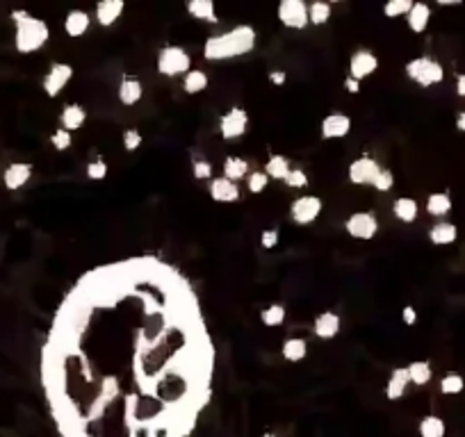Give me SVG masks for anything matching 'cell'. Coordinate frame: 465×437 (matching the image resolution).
<instances>
[{"label": "cell", "instance_id": "1", "mask_svg": "<svg viewBox=\"0 0 465 437\" xmlns=\"http://www.w3.org/2000/svg\"><path fill=\"white\" fill-rule=\"evenodd\" d=\"M215 362L192 283L135 255L73 283L44 342L42 383L62 437H190Z\"/></svg>", "mask_w": 465, "mask_h": 437}, {"label": "cell", "instance_id": "2", "mask_svg": "<svg viewBox=\"0 0 465 437\" xmlns=\"http://www.w3.org/2000/svg\"><path fill=\"white\" fill-rule=\"evenodd\" d=\"M258 32L251 26H235L231 30L222 32V35L210 37L203 44V57L208 62H224L235 60V57L249 55L256 48Z\"/></svg>", "mask_w": 465, "mask_h": 437}, {"label": "cell", "instance_id": "3", "mask_svg": "<svg viewBox=\"0 0 465 437\" xmlns=\"http://www.w3.org/2000/svg\"><path fill=\"white\" fill-rule=\"evenodd\" d=\"M12 21L16 26L14 32V48L21 55H30L42 51L46 46L48 37H51V30H48L46 21L37 19V16L28 14L26 10H14Z\"/></svg>", "mask_w": 465, "mask_h": 437}, {"label": "cell", "instance_id": "4", "mask_svg": "<svg viewBox=\"0 0 465 437\" xmlns=\"http://www.w3.org/2000/svg\"><path fill=\"white\" fill-rule=\"evenodd\" d=\"M192 71V57L183 46H162L158 53V73L165 78L185 76Z\"/></svg>", "mask_w": 465, "mask_h": 437}, {"label": "cell", "instance_id": "5", "mask_svg": "<svg viewBox=\"0 0 465 437\" xmlns=\"http://www.w3.org/2000/svg\"><path fill=\"white\" fill-rule=\"evenodd\" d=\"M406 76L413 82H418L420 87H434L445 80L443 64L431 60V57H415L406 64Z\"/></svg>", "mask_w": 465, "mask_h": 437}, {"label": "cell", "instance_id": "6", "mask_svg": "<svg viewBox=\"0 0 465 437\" xmlns=\"http://www.w3.org/2000/svg\"><path fill=\"white\" fill-rule=\"evenodd\" d=\"M322 210H324V201L320 199V196L306 194V196H299V199L292 201L290 219L295 221L297 226H310V224H315L317 221Z\"/></svg>", "mask_w": 465, "mask_h": 437}, {"label": "cell", "instance_id": "7", "mask_svg": "<svg viewBox=\"0 0 465 437\" xmlns=\"http://www.w3.org/2000/svg\"><path fill=\"white\" fill-rule=\"evenodd\" d=\"M345 230L349 233V237L361 239V242H370V239L379 233V219L374 217V212H354L349 214L345 221Z\"/></svg>", "mask_w": 465, "mask_h": 437}, {"label": "cell", "instance_id": "8", "mask_svg": "<svg viewBox=\"0 0 465 437\" xmlns=\"http://www.w3.org/2000/svg\"><path fill=\"white\" fill-rule=\"evenodd\" d=\"M73 67L71 64H64V62H55V64H51V69H48V73L44 76V94L48 96V98H57L62 92H64V87L69 85V82L73 80Z\"/></svg>", "mask_w": 465, "mask_h": 437}, {"label": "cell", "instance_id": "9", "mask_svg": "<svg viewBox=\"0 0 465 437\" xmlns=\"http://www.w3.org/2000/svg\"><path fill=\"white\" fill-rule=\"evenodd\" d=\"M249 128V114L242 107H233L228 110L222 119H219V135L226 142H233V139H240Z\"/></svg>", "mask_w": 465, "mask_h": 437}, {"label": "cell", "instance_id": "10", "mask_svg": "<svg viewBox=\"0 0 465 437\" xmlns=\"http://www.w3.org/2000/svg\"><path fill=\"white\" fill-rule=\"evenodd\" d=\"M383 167H379V162L370 158V155H361V158H356L352 164H349V183L352 185H358V187H365V185H372L374 180H377L379 171Z\"/></svg>", "mask_w": 465, "mask_h": 437}, {"label": "cell", "instance_id": "11", "mask_svg": "<svg viewBox=\"0 0 465 437\" xmlns=\"http://www.w3.org/2000/svg\"><path fill=\"white\" fill-rule=\"evenodd\" d=\"M279 21L290 30H304L308 26V5L304 0H281Z\"/></svg>", "mask_w": 465, "mask_h": 437}, {"label": "cell", "instance_id": "12", "mask_svg": "<svg viewBox=\"0 0 465 437\" xmlns=\"http://www.w3.org/2000/svg\"><path fill=\"white\" fill-rule=\"evenodd\" d=\"M377 69H379V57L372 51H365V48L356 51L352 55V60H349V78H354L358 82L370 78Z\"/></svg>", "mask_w": 465, "mask_h": 437}, {"label": "cell", "instance_id": "13", "mask_svg": "<svg viewBox=\"0 0 465 437\" xmlns=\"http://www.w3.org/2000/svg\"><path fill=\"white\" fill-rule=\"evenodd\" d=\"M208 192H210V199L217 201V203H238L240 196H242L240 185L224 178V176L212 178L210 185H208Z\"/></svg>", "mask_w": 465, "mask_h": 437}, {"label": "cell", "instance_id": "14", "mask_svg": "<svg viewBox=\"0 0 465 437\" xmlns=\"http://www.w3.org/2000/svg\"><path fill=\"white\" fill-rule=\"evenodd\" d=\"M322 139H342L352 133V119L347 114H329V117L322 119L320 126Z\"/></svg>", "mask_w": 465, "mask_h": 437}, {"label": "cell", "instance_id": "15", "mask_svg": "<svg viewBox=\"0 0 465 437\" xmlns=\"http://www.w3.org/2000/svg\"><path fill=\"white\" fill-rule=\"evenodd\" d=\"M340 326H342V319L338 312L326 310L322 315L315 317L313 333H315V337H320V340H333V337L340 333Z\"/></svg>", "mask_w": 465, "mask_h": 437}, {"label": "cell", "instance_id": "16", "mask_svg": "<svg viewBox=\"0 0 465 437\" xmlns=\"http://www.w3.org/2000/svg\"><path fill=\"white\" fill-rule=\"evenodd\" d=\"M32 176V167L26 162H14L10 167L5 169L3 173V183H5V189H10V192H16V189L26 187L28 180Z\"/></svg>", "mask_w": 465, "mask_h": 437}, {"label": "cell", "instance_id": "17", "mask_svg": "<svg viewBox=\"0 0 465 437\" xmlns=\"http://www.w3.org/2000/svg\"><path fill=\"white\" fill-rule=\"evenodd\" d=\"M124 10H126L124 0H101L96 5V21H99L101 28H110L121 19Z\"/></svg>", "mask_w": 465, "mask_h": 437}, {"label": "cell", "instance_id": "18", "mask_svg": "<svg viewBox=\"0 0 465 437\" xmlns=\"http://www.w3.org/2000/svg\"><path fill=\"white\" fill-rule=\"evenodd\" d=\"M411 385V378H409V371L406 367H397L390 371V378L386 383V397L388 401H399L406 394V387Z\"/></svg>", "mask_w": 465, "mask_h": 437}, {"label": "cell", "instance_id": "19", "mask_svg": "<svg viewBox=\"0 0 465 437\" xmlns=\"http://www.w3.org/2000/svg\"><path fill=\"white\" fill-rule=\"evenodd\" d=\"M89 26H92V16H89L85 10H71L67 16H64V32L73 39L83 37L89 30Z\"/></svg>", "mask_w": 465, "mask_h": 437}, {"label": "cell", "instance_id": "20", "mask_svg": "<svg viewBox=\"0 0 465 437\" xmlns=\"http://www.w3.org/2000/svg\"><path fill=\"white\" fill-rule=\"evenodd\" d=\"M87 121V110L83 105L78 103H67L62 107V114H60V123L64 130H69V133H76V130L83 128V123Z\"/></svg>", "mask_w": 465, "mask_h": 437}, {"label": "cell", "instance_id": "21", "mask_svg": "<svg viewBox=\"0 0 465 437\" xmlns=\"http://www.w3.org/2000/svg\"><path fill=\"white\" fill-rule=\"evenodd\" d=\"M117 96H119V103H124V105H137L142 101V96H144V87H142V82L137 80V78H130V76H126V78H121V82H119V89H117Z\"/></svg>", "mask_w": 465, "mask_h": 437}, {"label": "cell", "instance_id": "22", "mask_svg": "<svg viewBox=\"0 0 465 437\" xmlns=\"http://www.w3.org/2000/svg\"><path fill=\"white\" fill-rule=\"evenodd\" d=\"M429 21H431V7L427 3H413L411 12L406 14L409 30L415 32V35H422L429 28Z\"/></svg>", "mask_w": 465, "mask_h": 437}, {"label": "cell", "instance_id": "23", "mask_svg": "<svg viewBox=\"0 0 465 437\" xmlns=\"http://www.w3.org/2000/svg\"><path fill=\"white\" fill-rule=\"evenodd\" d=\"M456 237H459V228L450 224V221H438L429 230V242L434 246H450L456 242Z\"/></svg>", "mask_w": 465, "mask_h": 437}, {"label": "cell", "instance_id": "24", "mask_svg": "<svg viewBox=\"0 0 465 437\" xmlns=\"http://www.w3.org/2000/svg\"><path fill=\"white\" fill-rule=\"evenodd\" d=\"M393 214L402 221V224H413L420 214V205L411 196H399V199L393 203Z\"/></svg>", "mask_w": 465, "mask_h": 437}, {"label": "cell", "instance_id": "25", "mask_svg": "<svg viewBox=\"0 0 465 437\" xmlns=\"http://www.w3.org/2000/svg\"><path fill=\"white\" fill-rule=\"evenodd\" d=\"M429 217H447L452 212V196L447 192H434L427 196V205H424Z\"/></svg>", "mask_w": 465, "mask_h": 437}, {"label": "cell", "instance_id": "26", "mask_svg": "<svg viewBox=\"0 0 465 437\" xmlns=\"http://www.w3.org/2000/svg\"><path fill=\"white\" fill-rule=\"evenodd\" d=\"M281 353H283L285 360L295 365V362L306 360V356H308V342L304 340V337H288V340L283 342Z\"/></svg>", "mask_w": 465, "mask_h": 437}, {"label": "cell", "instance_id": "27", "mask_svg": "<svg viewBox=\"0 0 465 437\" xmlns=\"http://www.w3.org/2000/svg\"><path fill=\"white\" fill-rule=\"evenodd\" d=\"M247 176H249V162L240 158V155H228L224 160V178L238 183V180H247Z\"/></svg>", "mask_w": 465, "mask_h": 437}, {"label": "cell", "instance_id": "28", "mask_svg": "<svg viewBox=\"0 0 465 437\" xmlns=\"http://www.w3.org/2000/svg\"><path fill=\"white\" fill-rule=\"evenodd\" d=\"M206 87H208V76H206V71L192 69V71H187L185 76H183V89H185V94L197 96V94H201V92H206Z\"/></svg>", "mask_w": 465, "mask_h": 437}, {"label": "cell", "instance_id": "29", "mask_svg": "<svg viewBox=\"0 0 465 437\" xmlns=\"http://www.w3.org/2000/svg\"><path fill=\"white\" fill-rule=\"evenodd\" d=\"M187 12H190L192 19H199L206 23H217L215 5H212L210 0H190V3H187Z\"/></svg>", "mask_w": 465, "mask_h": 437}, {"label": "cell", "instance_id": "30", "mask_svg": "<svg viewBox=\"0 0 465 437\" xmlns=\"http://www.w3.org/2000/svg\"><path fill=\"white\" fill-rule=\"evenodd\" d=\"M290 160L285 158V155H272V158L267 160V164H265V173L272 180H285L288 178V173H290Z\"/></svg>", "mask_w": 465, "mask_h": 437}, {"label": "cell", "instance_id": "31", "mask_svg": "<svg viewBox=\"0 0 465 437\" xmlns=\"http://www.w3.org/2000/svg\"><path fill=\"white\" fill-rule=\"evenodd\" d=\"M331 14L333 7L324 0H315V3L308 5V23H313V26H326L331 21Z\"/></svg>", "mask_w": 465, "mask_h": 437}, {"label": "cell", "instance_id": "32", "mask_svg": "<svg viewBox=\"0 0 465 437\" xmlns=\"http://www.w3.org/2000/svg\"><path fill=\"white\" fill-rule=\"evenodd\" d=\"M406 371H409L411 383L418 385V387H424V385L431 381V376H434V371H431V365H429L427 360H415V362H411V365L406 367Z\"/></svg>", "mask_w": 465, "mask_h": 437}, {"label": "cell", "instance_id": "33", "mask_svg": "<svg viewBox=\"0 0 465 437\" xmlns=\"http://www.w3.org/2000/svg\"><path fill=\"white\" fill-rule=\"evenodd\" d=\"M285 317H288V310H285V305H281V303L267 305V308L260 312V321H263V326H267V328L281 326L285 321Z\"/></svg>", "mask_w": 465, "mask_h": 437}, {"label": "cell", "instance_id": "34", "mask_svg": "<svg viewBox=\"0 0 465 437\" xmlns=\"http://www.w3.org/2000/svg\"><path fill=\"white\" fill-rule=\"evenodd\" d=\"M447 426L438 415H427L420 422V437H445Z\"/></svg>", "mask_w": 465, "mask_h": 437}, {"label": "cell", "instance_id": "35", "mask_svg": "<svg viewBox=\"0 0 465 437\" xmlns=\"http://www.w3.org/2000/svg\"><path fill=\"white\" fill-rule=\"evenodd\" d=\"M463 390H465V378L461 374H454V371H450V374H445L443 378H440V392L447 394V397L461 394Z\"/></svg>", "mask_w": 465, "mask_h": 437}, {"label": "cell", "instance_id": "36", "mask_svg": "<svg viewBox=\"0 0 465 437\" xmlns=\"http://www.w3.org/2000/svg\"><path fill=\"white\" fill-rule=\"evenodd\" d=\"M411 7H413L411 0H388L386 7H383V14H386L388 19H399V16L409 14Z\"/></svg>", "mask_w": 465, "mask_h": 437}, {"label": "cell", "instance_id": "37", "mask_svg": "<svg viewBox=\"0 0 465 437\" xmlns=\"http://www.w3.org/2000/svg\"><path fill=\"white\" fill-rule=\"evenodd\" d=\"M269 185V176L265 171H251L247 176V189L251 194H263Z\"/></svg>", "mask_w": 465, "mask_h": 437}, {"label": "cell", "instance_id": "38", "mask_svg": "<svg viewBox=\"0 0 465 437\" xmlns=\"http://www.w3.org/2000/svg\"><path fill=\"white\" fill-rule=\"evenodd\" d=\"M51 144H53V148L55 151H69V148L73 146V135L69 133V130H64V128H57L55 133L51 135Z\"/></svg>", "mask_w": 465, "mask_h": 437}, {"label": "cell", "instance_id": "39", "mask_svg": "<svg viewBox=\"0 0 465 437\" xmlns=\"http://www.w3.org/2000/svg\"><path fill=\"white\" fill-rule=\"evenodd\" d=\"M372 187L377 189V192H381V194L390 192V189L395 187V173L390 171V169H381V171H379V176H377V180H374V183H372Z\"/></svg>", "mask_w": 465, "mask_h": 437}, {"label": "cell", "instance_id": "40", "mask_svg": "<svg viewBox=\"0 0 465 437\" xmlns=\"http://www.w3.org/2000/svg\"><path fill=\"white\" fill-rule=\"evenodd\" d=\"M108 173H110V167H108V162H105L103 158L87 164V178L89 180H105V178H108Z\"/></svg>", "mask_w": 465, "mask_h": 437}, {"label": "cell", "instance_id": "41", "mask_svg": "<svg viewBox=\"0 0 465 437\" xmlns=\"http://www.w3.org/2000/svg\"><path fill=\"white\" fill-rule=\"evenodd\" d=\"M142 142H144V137H142V133L140 130H135V128H128L126 133H124V148L128 153H135L137 148L142 146Z\"/></svg>", "mask_w": 465, "mask_h": 437}, {"label": "cell", "instance_id": "42", "mask_svg": "<svg viewBox=\"0 0 465 437\" xmlns=\"http://www.w3.org/2000/svg\"><path fill=\"white\" fill-rule=\"evenodd\" d=\"M283 183L290 189H304L308 185V176H306V171H301V169H290L288 178H285Z\"/></svg>", "mask_w": 465, "mask_h": 437}, {"label": "cell", "instance_id": "43", "mask_svg": "<svg viewBox=\"0 0 465 437\" xmlns=\"http://www.w3.org/2000/svg\"><path fill=\"white\" fill-rule=\"evenodd\" d=\"M192 176L197 180H212V164L208 160H194L192 162Z\"/></svg>", "mask_w": 465, "mask_h": 437}, {"label": "cell", "instance_id": "44", "mask_svg": "<svg viewBox=\"0 0 465 437\" xmlns=\"http://www.w3.org/2000/svg\"><path fill=\"white\" fill-rule=\"evenodd\" d=\"M279 237L281 233L276 228H267L263 230V235H260V246H263L265 251H272L276 244H279Z\"/></svg>", "mask_w": 465, "mask_h": 437}, {"label": "cell", "instance_id": "45", "mask_svg": "<svg viewBox=\"0 0 465 437\" xmlns=\"http://www.w3.org/2000/svg\"><path fill=\"white\" fill-rule=\"evenodd\" d=\"M402 321L406 326H415L418 324V310H415L413 305H406V308L402 310Z\"/></svg>", "mask_w": 465, "mask_h": 437}, {"label": "cell", "instance_id": "46", "mask_svg": "<svg viewBox=\"0 0 465 437\" xmlns=\"http://www.w3.org/2000/svg\"><path fill=\"white\" fill-rule=\"evenodd\" d=\"M269 82H272V85H276V87H281V85H285V82H288V73H283V71H272L269 73Z\"/></svg>", "mask_w": 465, "mask_h": 437}, {"label": "cell", "instance_id": "47", "mask_svg": "<svg viewBox=\"0 0 465 437\" xmlns=\"http://www.w3.org/2000/svg\"><path fill=\"white\" fill-rule=\"evenodd\" d=\"M345 89H347L349 94H358V92H361V82L347 76V78H345Z\"/></svg>", "mask_w": 465, "mask_h": 437}, {"label": "cell", "instance_id": "48", "mask_svg": "<svg viewBox=\"0 0 465 437\" xmlns=\"http://www.w3.org/2000/svg\"><path fill=\"white\" fill-rule=\"evenodd\" d=\"M456 94L465 98V73H461V76L456 78Z\"/></svg>", "mask_w": 465, "mask_h": 437}, {"label": "cell", "instance_id": "49", "mask_svg": "<svg viewBox=\"0 0 465 437\" xmlns=\"http://www.w3.org/2000/svg\"><path fill=\"white\" fill-rule=\"evenodd\" d=\"M456 128H459L461 133H465V112H461L459 117H456Z\"/></svg>", "mask_w": 465, "mask_h": 437}, {"label": "cell", "instance_id": "50", "mask_svg": "<svg viewBox=\"0 0 465 437\" xmlns=\"http://www.w3.org/2000/svg\"><path fill=\"white\" fill-rule=\"evenodd\" d=\"M440 5H443V7H450V5L456 7V5H461V3H459V0H452V3H450V0H440Z\"/></svg>", "mask_w": 465, "mask_h": 437}, {"label": "cell", "instance_id": "51", "mask_svg": "<svg viewBox=\"0 0 465 437\" xmlns=\"http://www.w3.org/2000/svg\"><path fill=\"white\" fill-rule=\"evenodd\" d=\"M260 437H276V435H274V433H263Z\"/></svg>", "mask_w": 465, "mask_h": 437}]
</instances>
